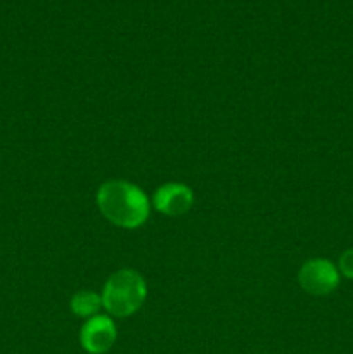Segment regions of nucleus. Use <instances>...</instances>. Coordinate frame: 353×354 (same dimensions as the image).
I'll list each match as a JSON object with an SVG mask.
<instances>
[{
    "mask_svg": "<svg viewBox=\"0 0 353 354\" xmlns=\"http://www.w3.org/2000/svg\"><path fill=\"white\" fill-rule=\"evenodd\" d=\"M96 203L109 223L125 230L142 227L149 220L151 204L144 190L127 180H107L97 189Z\"/></svg>",
    "mask_w": 353,
    "mask_h": 354,
    "instance_id": "obj_1",
    "label": "nucleus"
},
{
    "mask_svg": "<svg viewBox=\"0 0 353 354\" xmlns=\"http://www.w3.org/2000/svg\"><path fill=\"white\" fill-rule=\"evenodd\" d=\"M102 308L111 317L128 318L137 313L147 297V283L144 277L130 268L114 272L104 283Z\"/></svg>",
    "mask_w": 353,
    "mask_h": 354,
    "instance_id": "obj_2",
    "label": "nucleus"
},
{
    "mask_svg": "<svg viewBox=\"0 0 353 354\" xmlns=\"http://www.w3.org/2000/svg\"><path fill=\"white\" fill-rule=\"evenodd\" d=\"M339 270L324 258H314L303 263L298 272V283L311 296H327L339 286Z\"/></svg>",
    "mask_w": 353,
    "mask_h": 354,
    "instance_id": "obj_3",
    "label": "nucleus"
},
{
    "mask_svg": "<svg viewBox=\"0 0 353 354\" xmlns=\"http://www.w3.org/2000/svg\"><path fill=\"white\" fill-rule=\"evenodd\" d=\"M116 325L107 315L89 318L80 330V344L89 354L107 353L116 342Z\"/></svg>",
    "mask_w": 353,
    "mask_h": 354,
    "instance_id": "obj_4",
    "label": "nucleus"
},
{
    "mask_svg": "<svg viewBox=\"0 0 353 354\" xmlns=\"http://www.w3.org/2000/svg\"><path fill=\"white\" fill-rule=\"evenodd\" d=\"M192 204V190L179 182H168L158 187L152 196V206L165 216H182V214L189 213Z\"/></svg>",
    "mask_w": 353,
    "mask_h": 354,
    "instance_id": "obj_5",
    "label": "nucleus"
},
{
    "mask_svg": "<svg viewBox=\"0 0 353 354\" xmlns=\"http://www.w3.org/2000/svg\"><path fill=\"white\" fill-rule=\"evenodd\" d=\"M71 313L78 318H89L99 315V310L102 308V297L100 294L92 292V290H80L69 301Z\"/></svg>",
    "mask_w": 353,
    "mask_h": 354,
    "instance_id": "obj_6",
    "label": "nucleus"
},
{
    "mask_svg": "<svg viewBox=\"0 0 353 354\" xmlns=\"http://www.w3.org/2000/svg\"><path fill=\"white\" fill-rule=\"evenodd\" d=\"M338 270H339V275L353 280V249H348V251L343 252L338 263Z\"/></svg>",
    "mask_w": 353,
    "mask_h": 354,
    "instance_id": "obj_7",
    "label": "nucleus"
}]
</instances>
